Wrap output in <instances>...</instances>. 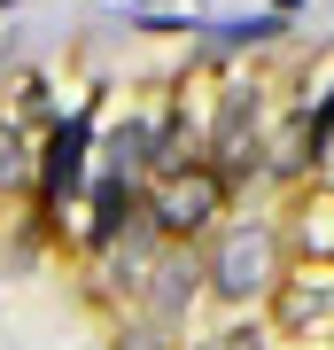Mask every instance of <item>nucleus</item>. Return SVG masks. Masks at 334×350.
I'll return each instance as SVG.
<instances>
[{
  "label": "nucleus",
  "instance_id": "f257e3e1",
  "mask_svg": "<svg viewBox=\"0 0 334 350\" xmlns=\"http://www.w3.org/2000/svg\"><path fill=\"white\" fill-rule=\"evenodd\" d=\"M280 280H288V241L273 218H234L202 250V288L218 304H273Z\"/></svg>",
  "mask_w": 334,
  "mask_h": 350
},
{
  "label": "nucleus",
  "instance_id": "f03ea898",
  "mask_svg": "<svg viewBox=\"0 0 334 350\" xmlns=\"http://www.w3.org/2000/svg\"><path fill=\"white\" fill-rule=\"evenodd\" d=\"M225 202H234V187H225L210 163H195V172L148 179V195H140V218L156 226V241H163V250H186L195 234H210V226L225 218Z\"/></svg>",
  "mask_w": 334,
  "mask_h": 350
},
{
  "label": "nucleus",
  "instance_id": "7ed1b4c3",
  "mask_svg": "<svg viewBox=\"0 0 334 350\" xmlns=\"http://www.w3.org/2000/svg\"><path fill=\"white\" fill-rule=\"evenodd\" d=\"M202 163L225 179V187H249L264 163V86L257 78H234V86L218 94V117H210V140H202Z\"/></svg>",
  "mask_w": 334,
  "mask_h": 350
},
{
  "label": "nucleus",
  "instance_id": "20e7f679",
  "mask_svg": "<svg viewBox=\"0 0 334 350\" xmlns=\"http://www.w3.org/2000/svg\"><path fill=\"white\" fill-rule=\"evenodd\" d=\"M86 172H94V109H70V117H55L47 140H39L31 202H39V218H47V226H62V202H78Z\"/></svg>",
  "mask_w": 334,
  "mask_h": 350
},
{
  "label": "nucleus",
  "instance_id": "39448f33",
  "mask_svg": "<svg viewBox=\"0 0 334 350\" xmlns=\"http://www.w3.org/2000/svg\"><path fill=\"white\" fill-rule=\"evenodd\" d=\"M202 296H210V288H202V250H163L156 280L140 288V319H156L163 335H179L186 312H195Z\"/></svg>",
  "mask_w": 334,
  "mask_h": 350
},
{
  "label": "nucleus",
  "instance_id": "423d86ee",
  "mask_svg": "<svg viewBox=\"0 0 334 350\" xmlns=\"http://www.w3.org/2000/svg\"><path fill=\"white\" fill-rule=\"evenodd\" d=\"M156 265H163V241H156V226L140 218V226H124L117 241L86 250V280L101 288V296H117V288H148Z\"/></svg>",
  "mask_w": 334,
  "mask_h": 350
},
{
  "label": "nucleus",
  "instance_id": "0eeeda50",
  "mask_svg": "<svg viewBox=\"0 0 334 350\" xmlns=\"http://www.w3.org/2000/svg\"><path fill=\"white\" fill-rule=\"evenodd\" d=\"M273 327H288V335H326L334 327V265H296L273 288Z\"/></svg>",
  "mask_w": 334,
  "mask_h": 350
},
{
  "label": "nucleus",
  "instance_id": "6e6552de",
  "mask_svg": "<svg viewBox=\"0 0 334 350\" xmlns=\"http://www.w3.org/2000/svg\"><path fill=\"white\" fill-rule=\"evenodd\" d=\"M311 163H319V140H311V117L296 109L280 133H264V163H257V179H303Z\"/></svg>",
  "mask_w": 334,
  "mask_h": 350
},
{
  "label": "nucleus",
  "instance_id": "1a4fd4ad",
  "mask_svg": "<svg viewBox=\"0 0 334 350\" xmlns=\"http://www.w3.org/2000/svg\"><path fill=\"white\" fill-rule=\"evenodd\" d=\"M148 117H124L109 140H94L101 148V179H133V187H148Z\"/></svg>",
  "mask_w": 334,
  "mask_h": 350
},
{
  "label": "nucleus",
  "instance_id": "9d476101",
  "mask_svg": "<svg viewBox=\"0 0 334 350\" xmlns=\"http://www.w3.org/2000/svg\"><path fill=\"white\" fill-rule=\"evenodd\" d=\"M31 179H39V140L16 117H0V195H31Z\"/></svg>",
  "mask_w": 334,
  "mask_h": 350
},
{
  "label": "nucleus",
  "instance_id": "9b49d317",
  "mask_svg": "<svg viewBox=\"0 0 334 350\" xmlns=\"http://www.w3.org/2000/svg\"><path fill=\"white\" fill-rule=\"evenodd\" d=\"M186 350H264V327L249 319V327H210V335H195Z\"/></svg>",
  "mask_w": 334,
  "mask_h": 350
},
{
  "label": "nucleus",
  "instance_id": "f8f14e48",
  "mask_svg": "<svg viewBox=\"0 0 334 350\" xmlns=\"http://www.w3.org/2000/svg\"><path fill=\"white\" fill-rule=\"evenodd\" d=\"M109 350H179V342H171V335H163V327H156V319H124V327H117V335H109Z\"/></svg>",
  "mask_w": 334,
  "mask_h": 350
},
{
  "label": "nucleus",
  "instance_id": "ddd939ff",
  "mask_svg": "<svg viewBox=\"0 0 334 350\" xmlns=\"http://www.w3.org/2000/svg\"><path fill=\"white\" fill-rule=\"evenodd\" d=\"M156 24H195V0H148L140 8V31H156Z\"/></svg>",
  "mask_w": 334,
  "mask_h": 350
},
{
  "label": "nucleus",
  "instance_id": "4468645a",
  "mask_svg": "<svg viewBox=\"0 0 334 350\" xmlns=\"http://www.w3.org/2000/svg\"><path fill=\"white\" fill-rule=\"evenodd\" d=\"M303 8V0H273V16H280V24H288V16H296Z\"/></svg>",
  "mask_w": 334,
  "mask_h": 350
}]
</instances>
